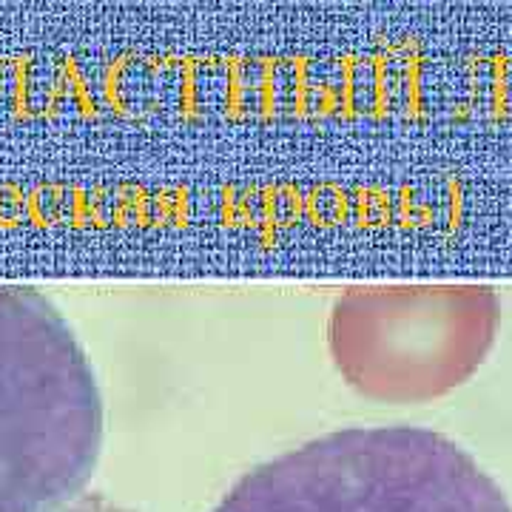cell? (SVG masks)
<instances>
[{
    "mask_svg": "<svg viewBox=\"0 0 512 512\" xmlns=\"http://www.w3.org/2000/svg\"><path fill=\"white\" fill-rule=\"evenodd\" d=\"M94 367L69 319L29 285L0 282V512H57L103 450Z\"/></svg>",
    "mask_w": 512,
    "mask_h": 512,
    "instance_id": "obj_1",
    "label": "cell"
},
{
    "mask_svg": "<svg viewBox=\"0 0 512 512\" xmlns=\"http://www.w3.org/2000/svg\"><path fill=\"white\" fill-rule=\"evenodd\" d=\"M211 512H512L507 493L444 433L348 427L271 458Z\"/></svg>",
    "mask_w": 512,
    "mask_h": 512,
    "instance_id": "obj_2",
    "label": "cell"
},
{
    "mask_svg": "<svg viewBox=\"0 0 512 512\" xmlns=\"http://www.w3.org/2000/svg\"><path fill=\"white\" fill-rule=\"evenodd\" d=\"M498 299L487 288H402L353 296L348 359L382 399L421 402L461 384L487 356Z\"/></svg>",
    "mask_w": 512,
    "mask_h": 512,
    "instance_id": "obj_3",
    "label": "cell"
},
{
    "mask_svg": "<svg viewBox=\"0 0 512 512\" xmlns=\"http://www.w3.org/2000/svg\"><path fill=\"white\" fill-rule=\"evenodd\" d=\"M57 512H131L120 504H111L109 498H100V495H80L74 498L72 504L60 507Z\"/></svg>",
    "mask_w": 512,
    "mask_h": 512,
    "instance_id": "obj_4",
    "label": "cell"
}]
</instances>
